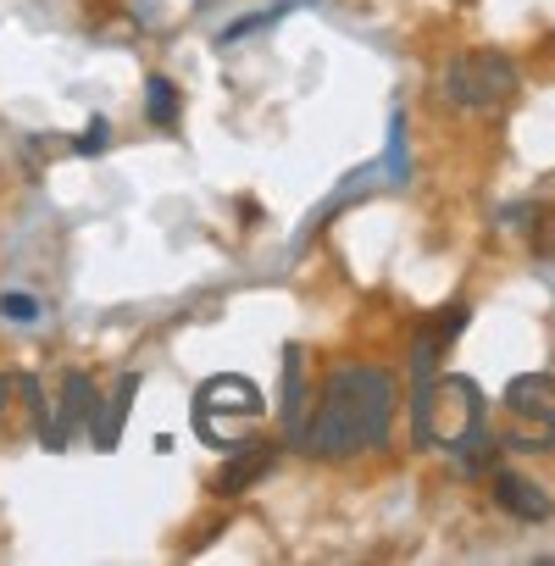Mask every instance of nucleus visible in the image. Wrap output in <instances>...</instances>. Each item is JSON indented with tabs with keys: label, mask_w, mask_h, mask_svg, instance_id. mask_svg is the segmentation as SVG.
Masks as SVG:
<instances>
[{
	"label": "nucleus",
	"mask_w": 555,
	"mask_h": 566,
	"mask_svg": "<svg viewBox=\"0 0 555 566\" xmlns=\"http://www.w3.org/2000/svg\"><path fill=\"white\" fill-rule=\"evenodd\" d=\"M106 134H112V128H106V117H95V123L84 128V139H78V156H95V150H106Z\"/></svg>",
	"instance_id": "nucleus-11"
},
{
	"label": "nucleus",
	"mask_w": 555,
	"mask_h": 566,
	"mask_svg": "<svg viewBox=\"0 0 555 566\" xmlns=\"http://www.w3.org/2000/svg\"><path fill=\"white\" fill-rule=\"evenodd\" d=\"M494 505L505 516H516V522H544L555 511V500L522 472H494Z\"/></svg>",
	"instance_id": "nucleus-6"
},
{
	"label": "nucleus",
	"mask_w": 555,
	"mask_h": 566,
	"mask_svg": "<svg viewBox=\"0 0 555 566\" xmlns=\"http://www.w3.org/2000/svg\"><path fill=\"white\" fill-rule=\"evenodd\" d=\"M516 95V62L500 51H467L444 67V101L461 112H494Z\"/></svg>",
	"instance_id": "nucleus-2"
},
{
	"label": "nucleus",
	"mask_w": 555,
	"mask_h": 566,
	"mask_svg": "<svg viewBox=\"0 0 555 566\" xmlns=\"http://www.w3.org/2000/svg\"><path fill=\"white\" fill-rule=\"evenodd\" d=\"M134 395H139V378L128 373V378L117 384V395H112V406H106V417L95 422V444H101V450H117V433H123V417H128V406H134Z\"/></svg>",
	"instance_id": "nucleus-8"
},
{
	"label": "nucleus",
	"mask_w": 555,
	"mask_h": 566,
	"mask_svg": "<svg viewBox=\"0 0 555 566\" xmlns=\"http://www.w3.org/2000/svg\"><path fill=\"white\" fill-rule=\"evenodd\" d=\"M145 117L156 123V128H178V90H172V78H150L145 84Z\"/></svg>",
	"instance_id": "nucleus-9"
},
{
	"label": "nucleus",
	"mask_w": 555,
	"mask_h": 566,
	"mask_svg": "<svg viewBox=\"0 0 555 566\" xmlns=\"http://www.w3.org/2000/svg\"><path fill=\"white\" fill-rule=\"evenodd\" d=\"M0 317H7V323H34L40 301L34 295H0Z\"/></svg>",
	"instance_id": "nucleus-10"
},
{
	"label": "nucleus",
	"mask_w": 555,
	"mask_h": 566,
	"mask_svg": "<svg viewBox=\"0 0 555 566\" xmlns=\"http://www.w3.org/2000/svg\"><path fill=\"white\" fill-rule=\"evenodd\" d=\"M211 411H222V428H217V439H211V444H217V450H222V444L233 450V444H239L233 433H239V428H250L266 406H261V389H255L250 378L228 373V378H206V384H200V395H195V417H211Z\"/></svg>",
	"instance_id": "nucleus-3"
},
{
	"label": "nucleus",
	"mask_w": 555,
	"mask_h": 566,
	"mask_svg": "<svg viewBox=\"0 0 555 566\" xmlns=\"http://www.w3.org/2000/svg\"><path fill=\"white\" fill-rule=\"evenodd\" d=\"M301 422H306V384H301V345H290L284 350V428H290V439L301 433Z\"/></svg>",
	"instance_id": "nucleus-7"
},
{
	"label": "nucleus",
	"mask_w": 555,
	"mask_h": 566,
	"mask_svg": "<svg viewBox=\"0 0 555 566\" xmlns=\"http://www.w3.org/2000/svg\"><path fill=\"white\" fill-rule=\"evenodd\" d=\"M272 461H278V444H233L228 455H222V472H217V494H244V489H255L266 472H272Z\"/></svg>",
	"instance_id": "nucleus-5"
},
{
	"label": "nucleus",
	"mask_w": 555,
	"mask_h": 566,
	"mask_svg": "<svg viewBox=\"0 0 555 566\" xmlns=\"http://www.w3.org/2000/svg\"><path fill=\"white\" fill-rule=\"evenodd\" d=\"M7 389H12V384H7V378H0V406H7Z\"/></svg>",
	"instance_id": "nucleus-12"
},
{
	"label": "nucleus",
	"mask_w": 555,
	"mask_h": 566,
	"mask_svg": "<svg viewBox=\"0 0 555 566\" xmlns=\"http://www.w3.org/2000/svg\"><path fill=\"white\" fill-rule=\"evenodd\" d=\"M395 417V378L384 367H339L312 411V422H301L295 444L317 461H345L356 450L384 444Z\"/></svg>",
	"instance_id": "nucleus-1"
},
{
	"label": "nucleus",
	"mask_w": 555,
	"mask_h": 566,
	"mask_svg": "<svg viewBox=\"0 0 555 566\" xmlns=\"http://www.w3.org/2000/svg\"><path fill=\"white\" fill-rule=\"evenodd\" d=\"M95 411H101V400H95V378H90V373H67V378H62V417L45 428V444L62 450L73 428L95 422Z\"/></svg>",
	"instance_id": "nucleus-4"
}]
</instances>
